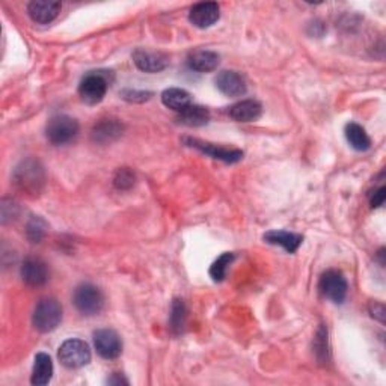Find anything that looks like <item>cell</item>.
I'll list each match as a JSON object with an SVG mask.
<instances>
[{"label":"cell","instance_id":"obj_11","mask_svg":"<svg viewBox=\"0 0 386 386\" xmlns=\"http://www.w3.org/2000/svg\"><path fill=\"white\" fill-rule=\"evenodd\" d=\"M20 273L29 287H41L49 281V267L39 258H28L23 263Z\"/></svg>","mask_w":386,"mask_h":386},{"label":"cell","instance_id":"obj_18","mask_svg":"<svg viewBox=\"0 0 386 386\" xmlns=\"http://www.w3.org/2000/svg\"><path fill=\"white\" fill-rule=\"evenodd\" d=\"M264 240L267 243H270V245L282 246L283 249L291 254V252H296L299 249V246L302 245L303 237L301 234L273 230V231H269L264 235Z\"/></svg>","mask_w":386,"mask_h":386},{"label":"cell","instance_id":"obj_24","mask_svg":"<svg viewBox=\"0 0 386 386\" xmlns=\"http://www.w3.org/2000/svg\"><path fill=\"white\" fill-rule=\"evenodd\" d=\"M233 259H234V254H231V252H225V254L220 255L216 261L211 264L210 277L213 278V281L220 282L225 279L228 267H230V264L233 263Z\"/></svg>","mask_w":386,"mask_h":386},{"label":"cell","instance_id":"obj_22","mask_svg":"<svg viewBox=\"0 0 386 386\" xmlns=\"http://www.w3.org/2000/svg\"><path fill=\"white\" fill-rule=\"evenodd\" d=\"M345 139H347L352 148L356 149V151H367L372 147V140H369L365 129L361 127L356 122L345 125Z\"/></svg>","mask_w":386,"mask_h":386},{"label":"cell","instance_id":"obj_15","mask_svg":"<svg viewBox=\"0 0 386 386\" xmlns=\"http://www.w3.org/2000/svg\"><path fill=\"white\" fill-rule=\"evenodd\" d=\"M122 135V124L116 120H101L94 125L91 138L97 144H110Z\"/></svg>","mask_w":386,"mask_h":386},{"label":"cell","instance_id":"obj_3","mask_svg":"<svg viewBox=\"0 0 386 386\" xmlns=\"http://www.w3.org/2000/svg\"><path fill=\"white\" fill-rule=\"evenodd\" d=\"M73 302L83 316H97L105 306V296L101 290L92 283H82L74 291Z\"/></svg>","mask_w":386,"mask_h":386},{"label":"cell","instance_id":"obj_20","mask_svg":"<svg viewBox=\"0 0 386 386\" xmlns=\"http://www.w3.org/2000/svg\"><path fill=\"white\" fill-rule=\"evenodd\" d=\"M178 121L187 127H201L210 121V110L204 106L191 105L178 112Z\"/></svg>","mask_w":386,"mask_h":386},{"label":"cell","instance_id":"obj_6","mask_svg":"<svg viewBox=\"0 0 386 386\" xmlns=\"http://www.w3.org/2000/svg\"><path fill=\"white\" fill-rule=\"evenodd\" d=\"M347 281L344 275L338 270H328L320 278V291L329 301L334 303H343L347 296Z\"/></svg>","mask_w":386,"mask_h":386},{"label":"cell","instance_id":"obj_12","mask_svg":"<svg viewBox=\"0 0 386 386\" xmlns=\"http://www.w3.org/2000/svg\"><path fill=\"white\" fill-rule=\"evenodd\" d=\"M216 88L226 97H242L246 94V82L235 71H222L216 77Z\"/></svg>","mask_w":386,"mask_h":386},{"label":"cell","instance_id":"obj_9","mask_svg":"<svg viewBox=\"0 0 386 386\" xmlns=\"http://www.w3.org/2000/svg\"><path fill=\"white\" fill-rule=\"evenodd\" d=\"M189 147L200 149L201 153L207 154L213 159L216 160H222L225 163H235L240 162L243 159V153L240 149H234V148H224L219 147L215 144H208V142H202L198 139H186L184 140Z\"/></svg>","mask_w":386,"mask_h":386},{"label":"cell","instance_id":"obj_14","mask_svg":"<svg viewBox=\"0 0 386 386\" xmlns=\"http://www.w3.org/2000/svg\"><path fill=\"white\" fill-rule=\"evenodd\" d=\"M189 20L193 26L206 29L219 20V5L215 2H202L195 5L189 12Z\"/></svg>","mask_w":386,"mask_h":386},{"label":"cell","instance_id":"obj_23","mask_svg":"<svg viewBox=\"0 0 386 386\" xmlns=\"http://www.w3.org/2000/svg\"><path fill=\"white\" fill-rule=\"evenodd\" d=\"M186 320H187V310H186V305L183 301H180V299H175L174 302H172V308H171V330L174 332L175 335L181 334L184 330L186 326Z\"/></svg>","mask_w":386,"mask_h":386},{"label":"cell","instance_id":"obj_19","mask_svg":"<svg viewBox=\"0 0 386 386\" xmlns=\"http://www.w3.org/2000/svg\"><path fill=\"white\" fill-rule=\"evenodd\" d=\"M53 377V362L47 353H38L35 356L34 372H32V385L44 386L52 380Z\"/></svg>","mask_w":386,"mask_h":386},{"label":"cell","instance_id":"obj_17","mask_svg":"<svg viewBox=\"0 0 386 386\" xmlns=\"http://www.w3.org/2000/svg\"><path fill=\"white\" fill-rule=\"evenodd\" d=\"M219 54L211 50H196L189 56V67L200 73H210L219 67Z\"/></svg>","mask_w":386,"mask_h":386},{"label":"cell","instance_id":"obj_10","mask_svg":"<svg viewBox=\"0 0 386 386\" xmlns=\"http://www.w3.org/2000/svg\"><path fill=\"white\" fill-rule=\"evenodd\" d=\"M133 62L140 71H145V73H159V71H163L169 65L167 54L147 49H138L133 53Z\"/></svg>","mask_w":386,"mask_h":386},{"label":"cell","instance_id":"obj_29","mask_svg":"<svg viewBox=\"0 0 386 386\" xmlns=\"http://www.w3.org/2000/svg\"><path fill=\"white\" fill-rule=\"evenodd\" d=\"M369 312H372V316L379 320V321H385V306L382 302H372L369 305Z\"/></svg>","mask_w":386,"mask_h":386},{"label":"cell","instance_id":"obj_26","mask_svg":"<svg viewBox=\"0 0 386 386\" xmlns=\"http://www.w3.org/2000/svg\"><path fill=\"white\" fill-rule=\"evenodd\" d=\"M114 184L116 189H120V191L130 189L133 184H135V174H133L129 168L118 169L116 175L114 178Z\"/></svg>","mask_w":386,"mask_h":386},{"label":"cell","instance_id":"obj_31","mask_svg":"<svg viewBox=\"0 0 386 386\" xmlns=\"http://www.w3.org/2000/svg\"><path fill=\"white\" fill-rule=\"evenodd\" d=\"M107 383H109V385H121V383L129 385V380H127V379H124V377L120 376V374H115L114 377H110V379L107 380Z\"/></svg>","mask_w":386,"mask_h":386},{"label":"cell","instance_id":"obj_30","mask_svg":"<svg viewBox=\"0 0 386 386\" xmlns=\"http://www.w3.org/2000/svg\"><path fill=\"white\" fill-rule=\"evenodd\" d=\"M122 96L127 101H145L149 98L148 92H138V91H124Z\"/></svg>","mask_w":386,"mask_h":386},{"label":"cell","instance_id":"obj_5","mask_svg":"<svg viewBox=\"0 0 386 386\" xmlns=\"http://www.w3.org/2000/svg\"><path fill=\"white\" fill-rule=\"evenodd\" d=\"M78 133V122L68 115L53 116L47 124L45 136L53 145H64L73 140Z\"/></svg>","mask_w":386,"mask_h":386},{"label":"cell","instance_id":"obj_16","mask_svg":"<svg viewBox=\"0 0 386 386\" xmlns=\"http://www.w3.org/2000/svg\"><path fill=\"white\" fill-rule=\"evenodd\" d=\"M261 105L255 100H243L230 107V116L237 122H250L261 116Z\"/></svg>","mask_w":386,"mask_h":386},{"label":"cell","instance_id":"obj_2","mask_svg":"<svg viewBox=\"0 0 386 386\" xmlns=\"http://www.w3.org/2000/svg\"><path fill=\"white\" fill-rule=\"evenodd\" d=\"M62 321V306L56 299H43L34 311L32 323L36 330L43 334L52 332Z\"/></svg>","mask_w":386,"mask_h":386},{"label":"cell","instance_id":"obj_7","mask_svg":"<svg viewBox=\"0 0 386 386\" xmlns=\"http://www.w3.org/2000/svg\"><path fill=\"white\" fill-rule=\"evenodd\" d=\"M107 92V81L101 74H88L78 85V96L86 105H98Z\"/></svg>","mask_w":386,"mask_h":386},{"label":"cell","instance_id":"obj_25","mask_svg":"<svg viewBox=\"0 0 386 386\" xmlns=\"http://www.w3.org/2000/svg\"><path fill=\"white\" fill-rule=\"evenodd\" d=\"M45 222L41 219V217H38V216H34L32 219L29 220V224H28V237L30 242H34V243H38V242H41V239L44 237V234H45Z\"/></svg>","mask_w":386,"mask_h":386},{"label":"cell","instance_id":"obj_28","mask_svg":"<svg viewBox=\"0 0 386 386\" xmlns=\"http://www.w3.org/2000/svg\"><path fill=\"white\" fill-rule=\"evenodd\" d=\"M385 198H386V189L382 186V187L377 189V191L372 195V200H369V204H372L373 208H379V207L383 206Z\"/></svg>","mask_w":386,"mask_h":386},{"label":"cell","instance_id":"obj_8","mask_svg":"<svg viewBox=\"0 0 386 386\" xmlns=\"http://www.w3.org/2000/svg\"><path fill=\"white\" fill-rule=\"evenodd\" d=\"M94 345L101 358L116 359L122 352V341L112 329H100L94 334Z\"/></svg>","mask_w":386,"mask_h":386},{"label":"cell","instance_id":"obj_27","mask_svg":"<svg viewBox=\"0 0 386 386\" xmlns=\"http://www.w3.org/2000/svg\"><path fill=\"white\" fill-rule=\"evenodd\" d=\"M316 353L317 356L323 353V359H328V330L325 328H320L317 334V343H316Z\"/></svg>","mask_w":386,"mask_h":386},{"label":"cell","instance_id":"obj_13","mask_svg":"<svg viewBox=\"0 0 386 386\" xmlns=\"http://www.w3.org/2000/svg\"><path fill=\"white\" fill-rule=\"evenodd\" d=\"M62 5L54 0H34L28 6V12L35 23L39 25H49L58 17Z\"/></svg>","mask_w":386,"mask_h":386},{"label":"cell","instance_id":"obj_4","mask_svg":"<svg viewBox=\"0 0 386 386\" xmlns=\"http://www.w3.org/2000/svg\"><path fill=\"white\" fill-rule=\"evenodd\" d=\"M58 358L61 364L67 368H82L89 364L91 361V349L89 345L82 340L71 338L62 343L58 352Z\"/></svg>","mask_w":386,"mask_h":386},{"label":"cell","instance_id":"obj_1","mask_svg":"<svg viewBox=\"0 0 386 386\" xmlns=\"http://www.w3.org/2000/svg\"><path fill=\"white\" fill-rule=\"evenodd\" d=\"M14 181L20 191L35 195L44 184V169L38 160L28 159L15 169Z\"/></svg>","mask_w":386,"mask_h":386},{"label":"cell","instance_id":"obj_21","mask_svg":"<svg viewBox=\"0 0 386 386\" xmlns=\"http://www.w3.org/2000/svg\"><path fill=\"white\" fill-rule=\"evenodd\" d=\"M162 101L168 109L175 110V112H181V110H184L187 106L192 105V97L191 94L184 89L169 88L167 91H163Z\"/></svg>","mask_w":386,"mask_h":386}]
</instances>
